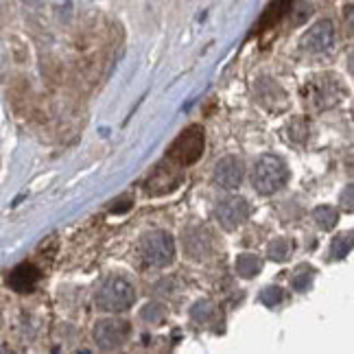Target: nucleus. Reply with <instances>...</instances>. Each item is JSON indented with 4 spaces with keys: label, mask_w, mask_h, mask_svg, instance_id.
I'll return each mask as SVG.
<instances>
[{
    "label": "nucleus",
    "mask_w": 354,
    "mask_h": 354,
    "mask_svg": "<svg viewBox=\"0 0 354 354\" xmlns=\"http://www.w3.org/2000/svg\"><path fill=\"white\" fill-rule=\"evenodd\" d=\"M304 97H306V103H310L315 110H328V107L342 101L344 88L335 75H317L310 81H306Z\"/></svg>",
    "instance_id": "4"
},
{
    "label": "nucleus",
    "mask_w": 354,
    "mask_h": 354,
    "mask_svg": "<svg viewBox=\"0 0 354 354\" xmlns=\"http://www.w3.org/2000/svg\"><path fill=\"white\" fill-rule=\"evenodd\" d=\"M39 269L31 263H22L9 274V287L18 293H29L35 289V284L39 282Z\"/></svg>",
    "instance_id": "12"
},
{
    "label": "nucleus",
    "mask_w": 354,
    "mask_h": 354,
    "mask_svg": "<svg viewBox=\"0 0 354 354\" xmlns=\"http://www.w3.org/2000/svg\"><path fill=\"white\" fill-rule=\"evenodd\" d=\"M250 212H252L250 203L243 197H227L214 210L216 221H219L225 230H236L239 225H243L248 221Z\"/></svg>",
    "instance_id": "8"
},
{
    "label": "nucleus",
    "mask_w": 354,
    "mask_h": 354,
    "mask_svg": "<svg viewBox=\"0 0 354 354\" xmlns=\"http://www.w3.org/2000/svg\"><path fill=\"white\" fill-rule=\"evenodd\" d=\"M245 177V165L243 160L236 156H225L223 160L216 162V169H214V182L223 186V188H239L241 182Z\"/></svg>",
    "instance_id": "9"
},
{
    "label": "nucleus",
    "mask_w": 354,
    "mask_h": 354,
    "mask_svg": "<svg viewBox=\"0 0 354 354\" xmlns=\"http://www.w3.org/2000/svg\"><path fill=\"white\" fill-rule=\"evenodd\" d=\"M335 44V26L330 20H319L310 26L302 37V50L310 55H319V53L330 50Z\"/></svg>",
    "instance_id": "7"
},
{
    "label": "nucleus",
    "mask_w": 354,
    "mask_h": 354,
    "mask_svg": "<svg viewBox=\"0 0 354 354\" xmlns=\"http://www.w3.org/2000/svg\"><path fill=\"white\" fill-rule=\"evenodd\" d=\"M291 252H293V243L289 239H276V241H271L269 243V250H267L269 258H271V261H276V263H284L291 256Z\"/></svg>",
    "instance_id": "17"
},
{
    "label": "nucleus",
    "mask_w": 354,
    "mask_h": 354,
    "mask_svg": "<svg viewBox=\"0 0 354 354\" xmlns=\"http://www.w3.org/2000/svg\"><path fill=\"white\" fill-rule=\"evenodd\" d=\"M180 180H182V175H180V171H177L175 167H167V165H158L156 167V171L151 173V177L147 180V193L149 195H153V197H158V195H167V193H171V190L180 184Z\"/></svg>",
    "instance_id": "10"
},
{
    "label": "nucleus",
    "mask_w": 354,
    "mask_h": 354,
    "mask_svg": "<svg viewBox=\"0 0 354 354\" xmlns=\"http://www.w3.org/2000/svg\"><path fill=\"white\" fill-rule=\"evenodd\" d=\"M291 3L293 0H271V5L267 7L265 16L261 18V24H258V31L271 29L274 24H278L291 11Z\"/></svg>",
    "instance_id": "13"
},
{
    "label": "nucleus",
    "mask_w": 354,
    "mask_h": 354,
    "mask_svg": "<svg viewBox=\"0 0 354 354\" xmlns=\"http://www.w3.org/2000/svg\"><path fill=\"white\" fill-rule=\"evenodd\" d=\"M308 133H310V122L308 118H293L289 122V140L291 142H304L308 138Z\"/></svg>",
    "instance_id": "18"
},
{
    "label": "nucleus",
    "mask_w": 354,
    "mask_h": 354,
    "mask_svg": "<svg viewBox=\"0 0 354 354\" xmlns=\"http://www.w3.org/2000/svg\"><path fill=\"white\" fill-rule=\"evenodd\" d=\"M129 324L122 319H103L94 326V339L103 350H116L129 339Z\"/></svg>",
    "instance_id": "6"
},
{
    "label": "nucleus",
    "mask_w": 354,
    "mask_h": 354,
    "mask_svg": "<svg viewBox=\"0 0 354 354\" xmlns=\"http://www.w3.org/2000/svg\"><path fill=\"white\" fill-rule=\"evenodd\" d=\"M313 278H315V269H313L310 265H299L295 269V274L291 276V287L295 291H308V287L313 284Z\"/></svg>",
    "instance_id": "15"
},
{
    "label": "nucleus",
    "mask_w": 354,
    "mask_h": 354,
    "mask_svg": "<svg viewBox=\"0 0 354 354\" xmlns=\"http://www.w3.org/2000/svg\"><path fill=\"white\" fill-rule=\"evenodd\" d=\"M261 269H263L261 258L254 254H241L236 258V274L243 278H254Z\"/></svg>",
    "instance_id": "14"
},
{
    "label": "nucleus",
    "mask_w": 354,
    "mask_h": 354,
    "mask_svg": "<svg viewBox=\"0 0 354 354\" xmlns=\"http://www.w3.org/2000/svg\"><path fill=\"white\" fill-rule=\"evenodd\" d=\"M138 252H140V258H142L145 265L167 267L173 263V258H175V243H173L169 232L156 230V232H149L140 239Z\"/></svg>",
    "instance_id": "5"
},
{
    "label": "nucleus",
    "mask_w": 354,
    "mask_h": 354,
    "mask_svg": "<svg viewBox=\"0 0 354 354\" xmlns=\"http://www.w3.org/2000/svg\"><path fill=\"white\" fill-rule=\"evenodd\" d=\"M352 250V232H346V234H339L333 239V248H330V256L335 261H344V258L350 254Z\"/></svg>",
    "instance_id": "19"
},
{
    "label": "nucleus",
    "mask_w": 354,
    "mask_h": 354,
    "mask_svg": "<svg viewBox=\"0 0 354 354\" xmlns=\"http://www.w3.org/2000/svg\"><path fill=\"white\" fill-rule=\"evenodd\" d=\"M282 289H278V287H269V289H265L263 293H261V302L263 304H267V306H278L280 302H282Z\"/></svg>",
    "instance_id": "20"
},
{
    "label": "nucleus",
    "mask_w": 354,
    "mask_h": 354,
    "mask_svg": "<svg viewBox=\"0 0 354 354\" xmlns=\"http://www.w3.org/2000/svg\"><path fill=\"white\" fill-rule=\"evenodd\" d=\"M352 190H354V188L348 186V188H346V195H342V201H346V210H348V212L352 210Z\"/></svg>",
    "instance_id": "21"
},
{
    "label": "nucleus",
    "mask_w": 354,
    "mask_h": 354,
    "mask_svg": "<svg viewBox=\"0 0 354 354\" xmlns=\"http://www.w3.org/2000/svg\"><path fill=\"white\" fill-rule=\"evenodd\" d=\"M289 180V169L284 165V160L278 156H261L256 160L254 171H252V184L261 195H274L287 184Z\"/></svg>",
    "instance_id": "1"
},
{
    "label": "nucleus",
    "mask_w": 354,
    "mask_h": 354,
    "mask_svg": "<svg viewBox=\"0 0 354 354\" xmlns=\"http://www.w3.org/2000/svg\"><path fill=\"white\" fill-rule=\"evenodd\" d=\"M313 221H315L322 230H333L339 221V212L333 206H319L313 210Z\"/></svg>",
    "instance_id": "16"
},
{
    "label": "nucleus",
    "mask_w": 354,
    "mask_h": 354,
    "mask_svg": "<svg viewBox=\"0 0 354 354\" xmlns=\"http://www.w3.org/2000/svg\"><path fill=\"white\" fill-rule=\"evenodd\" d=\"M136 302L133 284L122 276H107L97 291V306L107 313L127 310Z\"/></svg>",
    "instance_id": "2"
},
{
    "label": "nucleus",
    "mask_w": 354,
    "mask_h": 354,
    "mask_svg": "<svg viewBox=\"0 0 354 354\" xmlns=\"http://www.w3.org/2000/svg\"><path fill=\"white\" fill-rule=\"evenodd\" d=\"M184 250L195 261H203L212 252V234L206 227H190L184 232Z\"/></svg>",
    "instance_id": "11"
},
{
    "label": "nucleus",
    "mask_w": 354,
    "mask_h": 354,
    "mask_svg": "<svg viewBox=\"0 0 354 354\" xmlns=\"http://www.w3.org/2000/svg\"><path fill=\"white\" fill-rule=\"evenodd\" d=\"M203 147H206V133L201 125L186 127L173 145L169 147V160L180 167H190L203 156Z\"/></svg>",
    "instance_id": "3"
}]
</instances>
